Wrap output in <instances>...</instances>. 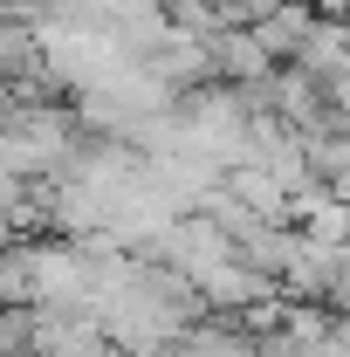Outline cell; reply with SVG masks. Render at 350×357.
<instances>
[{
	"label": "cell",
	"instance_id": "1",
	"mask_svg": "<svg viewBox=\"0 0 350 357\" xmlns=\"http://www.w3.org/2000/svg\"><path fill=\"white\" fill-rule=\"evenodd\" d=\"M0 7H35V0H0Z\"/></svg>",
	"mask_w": 350,
	"mask_h": 357
}]
</instances>
